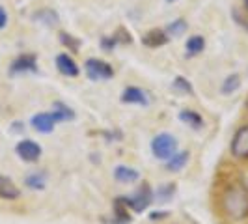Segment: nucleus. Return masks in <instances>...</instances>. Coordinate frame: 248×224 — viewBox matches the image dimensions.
Returning <instances> with one entry per match:
<instances>
[{"label": "nucleus", "mask_w": 248, "mask_h": 224, "mask_svg": "<svg viewBox=\"0 0 248 224\" xmlns=\"http://www.w3.org/2000/svg\"><path fill=\"white\" fill-rule=\"evenodd\" d=\"M220 208L226 217L243 221L248 217V189L241 183H232L224 189L220 196Z\"/></svg>", "instance_id": "obj_1"}, {"label": "nucleus", "mask_w": 248, "mask_h": 224, "mask_svg": "<svg viewBox=\"0 0 248 224\" xmlns=\"http://www.w3.org/2000/svg\"><path fill=\"white\" fill-rule=\"evenodd\" d=\"M175 149H177V140L168 133L155 137L151 142V151L157 159H170L175 153Z\"/></svg>", "instance_id": "obj_2"}, {"label": "nucleus", "mask_w": 248, "mask_h": 224, "mask_svg": "<svg viewBox=\"0 0 248 224\" xmlns=\"http://www.w3.org/2000/svg\"><path fill=\"white\" fill-rule=\"evenodd\" d=\"M86 73L93 80H105V79H110L112 75H114V69L110 67V64L90 58L86 62Z\"/></svg>", "instance_id": "obj_3"}, {"label": "nucleus", "mask_w": 248, "mask_h": 224, "mask_svg": "<svg viewBox=\"0 0 248 224\" xmlns=\"http://www.w3.org/2000/svg\"><path fill=\"white\" fill-rule=\"evenodd\" d=\"M232 153L237 159H248V125L239 127L232 140Z\"/></svg>", "instance_id": "obj_4"}, {"label": "nucleus", "mask_w": 248, "mask_h": 224, "mask_svg": "<svg viewBox=\"0 0 248 224\" xmlns=\"http://www.w3.org/2000/svg\"><path fill=\"white\" fill-rule=\"evenodd\" d=\"M125 204H127V208H133L135 211H144L149 204H151V191H149V187L148 185L140 187L135 196L125 198Z\"/></svg>", "instance_id": "obj_5"}, {"label": "nucleus", "mask_w": 248, "mask_h": 224, "mask_svg": "<svg viewBox=\"0 0 248 224\" xmlns=\"http://www.w3.org/2000/svg\"><path fill=\"white\" fill-rule=\"evenodd\" d=\"M17 153H19V157L23 159V161H28V162H34L39 159V155H41V148H39V144H36L34 140H23V142H19L17 144Z\"/></svg>", "instance_id": "obj_6"}, {"label": "nucleus", "mask_w": 248, "mask_h": 224, "mask_svg": "<svg viewBox=\"0 0 248 224\" xmlns=\"http://www.w3.org/2000/svg\"><path fill=\"white\" fill-rule=\"evenodd\" d=\"M56 116L52 112H41V114H36L32 118V125L34 129L39 131V133H50L54 129V124H56Z\"/></svg>", "instance_id": "obj_7"}, {"label": "nucleus", "mask_w": 248, "mask_h": 224, "mask_svg": "<svg viewBox=\"0 0 248 224\" xmlns=\"http://www.w3.org/2000/svg\"><path fill=\"white\" fill-rule=\"evenodd\" d=\"M23 71H36V56L34 54H23L12 64V73H23Z\"/></svg>", "instance_id": "obj_8"}, {"label": "nucleus", "mask_w": 248, "mask_h": 224, "mask_svg": "<svg viewBox=\"0 0 248 224\" xmlns=\"http://www.w3.org/2000/svg\"><path fill=\"white\" fill-rule=\"evenodd\" d=\"M56 65H58L60 73H63L65 77H77L78 75V65L75 64V60L69 54H60L56 58Z\"/></svg>", "instance_id": "obj_9"}, {"label": "nucleus", "mask_w": 248, "mask_h": 224, "mask_svg": "<svg viewBox=\"0 0 248 224\" xmlns=\"http://www.w3.org/2000/svg\"><path fill=\"white\" fill-rule=\"evenodd\" d=\"M122 101L131 105H148V96L140 88H127L122 94Z\"/></svg>", "instance_id": "obj_10"}, {"label": "nucleus", "mask_w": 248, "mask_h": 224, "mask_svg": "<svg viewBox=\"0 0 248 224\" xmlns=\"http://www.w3.org/2000/svg\"><path fill=\"white\" fill-rule=\"evenodd\" d=\"M168 41V34L164 30H149L146 36L142 37V43L148 47H161Z\"/></svg>", "instance_id": "obj_11"}, {"label": "nucleus", "mask_w": 248, "mask_h": 224, "mask_svg": "<svg viewBox=\"0 0 248 224\" xmlns=\"http://www.w3.org/2000/svg\"><path fill=\"white\" fill-rule=\"evenodd\" d=\"M0 196L6 200H15L19 198V189L15 187L10 177L6 176H0Z\"/></svg>", "instance_id": "obj_12"}, {"label": "nucleus", "mask_w": 248, "mask_h": 224, "mask_svg": "<svg viewBox=\"0 0 248 224\" xmlns=\"http://www.w3.org/2000/svg\"><path fill=\"white\" fill-rule=\"evenodd\" d=\"M114 176H116V179L122 181V183H133V181L138 179V172L135 168H129V166H118V168L114 170Z\"/></svg>", "instance_id": "obj_13"}, {"label": "nucleus", "mask_w": 248, "mask_h": 224, "mask_svg": "<svg viewBox=\"0 0 248 224\" xmlns=\"http://www.w3.org/2000/svg\"><path fill=\"white\" fill-rule=\"evenodd\" d=\"M186 161H188V153H186V151L174 153V155L168 159V162H166V168L172 170V172H177V170H181V168L185 166Z\"/></svg>", "instance_id": "obj_14"}, {"label": "nucleus", "mask_w": 248, "mask_h": 224, "mask_svg": "<svg viewBox=\"0 0 248 224\" xmlns=\"http://www.w3.org/2000/svg\"><path fill=\"white\" fill-rule=\"evenodd\" d=\"M179 118H181V122H185V124H188L190 127H194V129H200L202 124H203L202 116L194 111H183L179 114Z\"/></svg>", "instance_id": "obj_15"}, {"label": "nucleus", "mask_w": 248, "mask_h": 224, "mask_svg": "<svg viewBox=\"0 0 248 224\" xmlns=\"http://www.w3.org/2000/svg\"><path fill=\"white\" fill-rule=\"evenodd\" d=\"M205 47V41H203V37L202 36H192L188 37V41H186V52L190 54V56H196L198 52H202Z\"/></svg>", "instance_id": "obj_16"}, {"label": "nucleus", "mask_w": 248, "mask_h": 224, "mask_svg": "<svg viewBox=\"0 0 248 224\" xmlns=\"http://www.w3.org/2000/svg\"><path fill=\"white\" fill-rule=\"evenodd\" d=\"M239 86H241V79H239L237 75H232V77L226 79V82L222 84V92L224 94H232V92H235Z\"/></svg>", "instance_id": "obj_17"}, {"label": "nucleus", "mask_w": 248, "mask_h": 224, "mask_svg": "<svg viewBox=\"0 0 248 224\" xmlns=\"http://www.w3.org/2000/svg\"><path fill=\"white\" fill-rule=\"evenodd\" d=\"M185 30H186V23L183 19H177V21H174L172 25L168 26V34H172V36H181Z\"/></svg>", "instance_id": "obj_18"}, {"label": "nucleus", "mask_w": 248, "mask_h": 224, "mask_svg": "<svg viewBox=\"0 0 248 224\" xmlns=\"http://www.w3.org/2000/svg\"><path fill=\"white\" fill-rule=\"evenodd\" d=\"M26 185L32 187V189H41V187L45 185V179H43V176L39 177V174L30 176V177H26Z\"/></svg>", "instance_id": "obj_19"}, {"label": "nucleus", "mask_w": 248, "mask_h": 224, "mask_svg": "<svg viewBox=\"0 0 248 224\" xmlns=\"http://www.w3.org/2000/svg\"><path fill=\"white\" fill-rule=\"evenodd\" d=\"M174 86L175 88H179V90H183V92H186V94H192V86L186 82L183 77H177L174 80Z\"/></svg>", "instance_id": "obj_20"}, {"label": "nucleus", "mask_w": 248, "mask_h": 224, "mask_svg": "<svg viewBox=\"0 0 248 224\" xmlns=\"http://www.w3.org/2000/svg\"><path fill=\"white\" fill-rule=\"evenodd\" d=\"M6 23H8V15L4 12V8H0V28H4Z\"/></svg>", "instance_id": "obj_21"}, {"label": "nucleus", "mask_w": 248, "mask_h": 224, "mask_svg": "<svg viewBox=\"0 0 248 224\" xmlns=\"http://www.w3.org/2000/svg\"><path fill=\"white\" fill-rule=\"evenodd\" d=\"M164 215H166V213H153V215H151V219H162Z\"/></svg>", "instance_id": "obj_22"}, {"label": "nucleus", "mask_w": 248, "mask_h": 224, "mask_svg": "<svg viewBox=\"0 0 248 224\" xmlns=\"http://www.w3.org/2000/svg\"><path fill=\"white\" fill-rule=\"evenodd\" d=\"M245 4H247V8H248V0H245Z\"/></svg>", "instance_id": "obj_23"}, {"label": "nucleus", "mask_w": 248, "mask_h": 224, "mask_svg": "<svg viewBox=\"0 0 248 224\" xmlns=\"http://www.w3.org/2000/svg\"><path fill=\"white\" fill-rule=\"evenodd\" d=\"M168 2H175V0H168Z\"/></svg>", "instance_id": "obj_24"}]
</instances>
